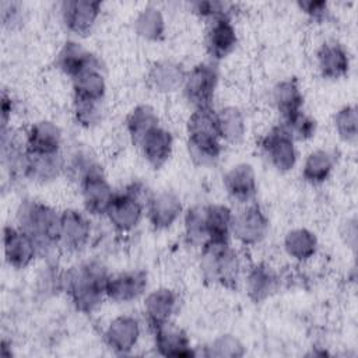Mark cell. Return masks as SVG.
Returning <instances> with one entry per match:
<instances>
[{"mask_svg": "<svg viewBox=\"0 0 358 358\" xmlns=\"http://www.w3.org/2000/svg\"><path fill=\"white\" fill-rule=\"evenodd\" d=\"M60 20L67 32L74 36H87L95 28L102 3L96 0H64L59 6Z\"/></svg>", "mask_w": 358, "mask_h": 358, "instance_id": "7c38bea8", "label": "cell"}, {"mask_svg": "<svg viewBox=\"0 0 358 358\" xmlns=\"http://www.w3.org/2000/svg\"><path fill=\"white\" fill-rule=\"evenodd\" d=\"M227 196L239 206L256 200L259 180L255 166L250 162H236L231 165L221 178Z\"/></svg>", "mask_w": 358, "mask_h": 358, "instance_id": "9a60e30c", "label": "cell"}, {"mask_svg": "<svg viewBox=\"0 0 358 358\" xmlns=\"http://www.w3.org/2000/svg\"><path fill=\"white\" fill-rule=\"evenodd\" d=\"M217 131L222 143L238 144L248 131V122L243 110L236 105H225L215 109Z\"/></svg>", "mask_w": 358, "mask_h": 358, "instance_id": "f546056e", "label": "cell"}, {"mask_svg": "<svg viewBox=\"0 0 358 358\" xmlns=\"http://www.w3.org/2000/svg\"><path fill=\"white\" fill-rule=\"evenodd\" d=\"M190 10L199 18L210 22L225 17L232 18L235 4L224 0H196L190 3Z\"/></svg>", "mask_w": 358, "mask_h": 358, "instance_id": "60d3db41", "label": "cell"}, {"mask_svg": "<svg viewBox=\"0 0 358 358\" xmlns=\"http://www.w3.org/2000/svg\"><path fill=\"white\" fill-rule=\"evenodd\" d=\"M66 158L64 152L48 155H29L25 179L39 185H48L64 175Z\"/></svg>", "mask_w": 358, "mask_h": 358, "instance_id": "4dcf8cb0", "label": "cell"}, {"mask_svg": "<svg viewBox=\"0 0 358 358\" xmlns=\"http://www.w3.org/2000/svg\"><path fill=\"white\" fill-rule=\"evenodd\" d=\"M257 145L266 162L280 173L292 171L298 164L296 141L280 122L260 137Z\"/></svg>", "mask_w": 358, "mask_h": 358, "instance_id": "52a82bcc", "label": "cell"}, {"mask_svg": "<svg viewBox=\"0 0 358 358\" xmlns=\"http://www.w3.org/2000/svg\"><path fill=\"white\" fill-rule=\"evenodd\" d=\"M199 271L207 285L235 289L242 281L243 263L239 250L229 242H207L199 249Z\"/></svg>", "mask_w": 358, "mask_h": 358, "instance_id": "277c9868", "label": "cell"}, {"mask_svg": "<svg viewBox=\"0 0 358 358\" xmlns=\"http://www.w3.org/2000/svg\"><path fill=\"white\" fill-rule=\"evenodd\" d=\"M173 145L175 138L172 131L161 124L148 133L137 145V148L150 166L159 169L171 159L173 154Z\"/></svg>", "mask_w": 358, "mask_h": 358, "instance_id": "d4e9b609", "label": "cell"}, {"mask_svg": "<svg viewBox=\"0 0 358 358\" xmlns=\"http://www.w3.org/2000/svg\"><path fill=\"white\" fill-rule=\"evenodd\" d=\"M24 136L29 154L48 155L63 152V131L53 120H35L24 130Z\"/></svg>", "mask_w": 358, "mask_h": 358, "instance_id": "7402d4cb", "label": "cell"}, {"mask_svg": "<svg viewBox=\"0 0 358 358\" xmlns=\"http://www.w3.org/2000/svg\"><path fill=\"white\" fill-rule=\"evenodd\" d=\"M270 99L281 119L303 110L305 95L296 77H287L277 81L270 91Z\"/></svg>", "mask_w": 358, "mask_h": 358, "instance_id": "4316f807", "label": "cell"}, {"mask_svg": "<svg viewBox=\"0 0 358 358\" xmlns=\"http://www.w3.org/2000/svg\"><path fill=\"white\" fill-rule=\"evenodd\" d=\"M141 322L131 313H122L112 317L103 329V341L116 355H129L138 345L141 338Z\"/></svg>", "mask_w": 358, "mask_h": 358, "instance_id": "8fae6325", "label": "cell"}, {"mask_svg": "<svg viewBox=\"0 0 358 358\" xmlns=\"http://www.w3.org/2000/svg\"><path fill=\"white\" fill-rule=\"evenodd\" d=\"M73 99L103 102L106 95V77L102 66L91 67L71 80Z\"/></svg>", "mask_w": 358, "mask_h": 358, "instance_id": "1f68e13d", "label": "cell"}, {"mask_svg": "<svg viewBox=\"0 0 358 358\" xmlns=\"http://www.w3.org/2000/svg\"><path fill=\"white\" fill-rule=\"evenodd\" d=\"M103 102H90L73 99L71 115L77 126L83 129H94L103 119Z\"/></svg>", "mask_w": 358, "mask_h": 358, "instance_id": "ab89813d", "label": "cell"}, {"mask_svg": "<svg viewBox=\"0 0 358 358\" xmlns=\"http://www.w3.org/2000/svg\"><path fill=\"white\" fill-rule=\"evenodd\" d=\"M22 21V6L17 1L1 3V22L4 27L14 28Z\"/></svg>", "mask_w": 358, "mask_h": 358, "instance_id": "ee69618b", "label": "cell"}, {"mask_svg": "<svg viewBox=\"0 0 358 358\" xmlns=\"http://www.w3.org/2000/svg\"><path fill=\"white\" fill-rule=\"evenodd\" d=\"M83 210L91 217H105L115 199V189L108 180L102 166L88 173L78 185Z\"/></svg>", "mask_w": 358, "mask_h": 358, "instance_id": "30bf717a", "label": "cell"}, {"mask_svg": "<svg viewBox=\"0 0 358 358\" xmlns=\"http://www.w3.org/2000/svg\"><path fill=\"white\" fill-rule=\"evenodd\" d=\"M152 193L143 180H131L120 192H116L105 215L110 228L120 235L134 231L145 217V207Z\"/></svg>", "mask_w": 358, "mask_h": 358, "instance_id": "5b68a950", "label": "cell"}, {"mask_svg": "<svg viewBox=\"0 0 358 358\" xmlns=\"http://www.w3.org/2000/svg\"><path fill=\"white\" fill-rule=\"evenodd\" d=\"M55 263L48 262L45 267H42L38 275V289L45 295H55L63 292V270Z\"/></svg>", "mask_w": 358, "mask_h": 358, "instance_id": "b9f144b4", "label": "cell"}, {"mask_svg": "<svg viewBox=\"0 0 358 358\" xmlns=\"http://www.w3.org/2000/svg\"><path fill=\"white\" fill-rule=\"evenodd\" d=\"M3 253L6 263L15 270L29 267L36 257H41L34 239L17 224H7L3 228Z\"/></svg>", "mask_w": 358, "mask_h": 358, "instance_id": "2e32d148", "label": "cell"}, {"mask_svg": "<svg viewBox=\"0 0 358 358\" xmlns=\"http://www.w3.org/2000/svg\"><path fill=\"white\" fill-rule=\"evenodd\" d=\"M246 352L245 344L234 334L224 333L213 338L206 347L203 355L213 358H239Z\"/></svg>", "mask_w": 358, "mask_h": 358, "instance_id": "74e56055", "label": "cell"}, {"mask_svg": "<svg viewBox=\"0 0 358 358\" xmlns=\"http://www.w3.org/2000/svg\"><path fill=\"white\" fill-rule=\"evenodd\" d=\"M183 238L192 248L201 249L208 242V234L204 221V204H194L185 208L182 215Z\"/></svg>", "mask_w": 358, "mask_h": 358, "instance_id": "d590c367", "label": "cell"}, {"mask_svg": "<svg viewBox=\"0 0 358 358\" xmlns=\"http://www.w3.org/2000/svg\"><path fill=\"white\" fill-rule=\"evenodd\" d=\"M243 287L248 298L255 303H262L271 298L281 285V275L270 262L257 260L245 267Z\"/></svg>", "mask_w": 358, "mask_h": 358, "instance_id": "4fadbf2b", "label": "cell"}, {"mask_svg": "<svg viewBox=\"0 0 358 358\" xmlns=\"http://www.w3.org/2000/svg\"><path fill=\"white\" fill-rule=\"evenodd\" d=\"M319 74L324 80L336 81L348 76L351 70V56L345 45L337 39L322 42L315 53Z\"/></svg>", "mask_w": 358, "mask_h": 358, "instance_id": "ffe728a7", "label": "cell"}, {"mask_svg": "<svg viewBox=\"0 0 358 358\" xmlns=\"http://www.w3.org/2000/svg\"><path fill=\"white\" fill-rule=\"evenodd\" d=\"M183 211L180 196L173 190L164 189L151 194L145 207V217L152 229L166 231L182 218Z\"/></svg>", "mask_w": 358, "mask_h": 358, "instance_id": "e0dca14e", "label": "cell"}, {"mask_svg": "<svg viewBox=\"0 0 358 358\" xmlns=\"http://www.w3.org/2000/svg\"><path fill=\"white\" fill-rule=\"evenodd\" d=\"M204 221L208 234V242H229L232 239L234 210L228 204H204Z\"/></svg>", "mask_w": 358, "mask_h": 358, "instance_id": "d6a6232c", "label": "cell"}, {"mask_svg": "<svg viewBox=\"0 0 358 358\" xmlns=\"http://www.w3.org/2000/svg\"><path fill=\"white\" fill-rule=\"evenodd\" d=\"M296 6L302 14L316 24L326 22L331 14L330 4L324 0H299Z\"/></svg>", "mask_w": 358, "mask_h": 358, "instance_id": "7bdbcfd3", "label": "cell"}, {"mask_svg": "<svg viewBox=\"0 0 358 358\" xmlns=\"http://www.w3.org/2000/svg\"><path fill=\"white\" fill-rule=\"evenodd\" d=\"M270 232V218L260 203L256 200L241 206L234 213L232 239L241 246L253 248L263 243Z\"/></svg>", "mask_w": 358, "mask_h": 358, "instance_id": "ba28073f", "label": "cell"}, {"mask_svg": "<svg viewBox=\"0 0 358 358\" xmlns=\"http://www.w3.org/2000/svg\"><path fill=\"white\" fill-rule=\"evenodd\" d=\"M158 126H161L159 115L157 109L150 103H137L130 109L124 119L127 137L136 147L148 133H151Z\"/></svg>", "mask_w": 358, "mask_h": 358, "instance_id": "f1b7e54d", "label": "cell"}, {"mask_svg": "<svg viewBox=\"0 0 358 358\" xmlns=\"http://www.w3.org/2000/svg\"><path fill=\"white\" fill-rule=\"evenodd\" d=\"M220 83L218 63L211 60L199 62L186 71L182 85V94L186 102L193 108L213 106Z\"/></svg>", "mask_w": 358, "mask_h": 358, "instance_id": "8992f818", "label": "cell"}, {"mask_svg": "<svg viewBox=\"0 0 358 358\" xmlns=\"http://www.w3.org/2000/svg\"><path fill=\"white\" fill-rule=\"evenodd\" d=\"M15 217L17 225L36 243L41 257H50L59 249L60 211L55 207L41 200L24 199Z\"/></svg>", "mask_w": 358, "mask_h": 358, "instance_id": "3957f363", "label": "cell"}, {"mask_svg": "<svg viewBox=\"0 0 358 358\" xmlns=\"http://www.w3.org/2000/svg\"><path fill=\"white\" fill-rule=\"evenodd\" d=\"M282 249L292 262L306 263L316 256L319 250V238L306 227H294L284 234Z\"/></svg>", "mask_w": 358, "mask_h": 358, "instance_id": "83f0119b", "label": "cell"}, {"mask_svg": "<svg viewBox=\"0 0 358 358\" xmlns=\"http://www.w3.org/2000/svg\"><path fill=\"white\" fill-rule=\"evenodd\" d=\"M134 34L147 42H159L166 34V20L155 4H147L137 11L133 20Z\"/></svg>", "mask_w": 358, "mask_h": 358, "instance_id": "836d02e7", "label": "cell"}, {"mask_svg": "<svg viewBox=\"0 0 358 358\" xmlns=\"http://www.w3.org/2000/svg\"><path fill=\"white\" fill-rule=\"evenodd\" d=\"M110 275L106 264L95 257L80 260L63 271V292L76 310L95 313L106 301V282Z\"/></svg>", "mask_w": 358, "mask_h": 358, "instance_id": "6da1fadb", "label": "cell"}, {"mask_svg": "<svg viewBox=\"0 0 358 358\" xmlns=\"http://www.w3.org/2000/svg\"><path fill=\"white\" fill-rule=\"evenodd\" d=\"M186 150L190 161L200 168H213L218 164L224 143L217 131L215 109L196 108L186 122Z\"/></svg>", "mask_w": 358, "mask_h": 358, "instance_id": "7a4b0ae2", "label": "cell"}, {"mask_svg": "<svg viewBox=\"0 0 358 358\" xmlns=\"http://www.w3.org/2000/svg\"><path fill=\"white\" fill-rule=\"evenodd\" d=\"M64 158H66L64 176H67L71 182L77 185L88 173L102 166L96 155L92 152V150L85 145H76L73 150L64 154Z\"/></svg>", "mask_w": 358, "mask_h": 358, "instance_id": "e575fe53", "label": "cell"}, {"mask_svg": "<svg viewBox=\"0 0 358 358\" xmlns=\"http://www.w3.org/2000/svg\"><path fill=\"white\" fill-rule=\"evenodd\" d=\"M55 66L62 74L73 80L83 71L91 67L102 66V63L99 57L87 49L81 42L77 39H67L55 56Z\"/></svg>", "mask_w": 358, "mask_h": 358, "instance_id": "603a6c76", "label": "cell"}, {"mask_svg": "<svg viewBox=\"0 0 358 358\" xmlns=\"http://www.w3.org/2000/svg\"><path fill=\"white\" fill-rule=\"evenodd\" d=\"M150 277L144 268H130L110 273L106 282V301L130 303L145 295Z\"/></svg>", "mask_w": 358, "mask_h": 358, "instance_id": "5bb4252c", "label": "cell"}, {"mask_svg": "<svg viewBox=\"0 0 358 358\" xmlns=\"http://www.w3.org/2000/svg\"><path fill=\"white\" fill-rule=\"evenodd\" d=\"M186 69L182 63L172 59H161L154 62L147 71V85L157 94H173L182 90Z\"/></svg>", "mask_w": 358, "mask_h": 358, "instance_id": "cb8c5ba5", "label": "cell"}, {"mask_svg": "<svg viewBox=\"0 0 358 358\" xmlns=\"http://www.w3.org/2000/svg\"><path fill=\"white\" fill-rule=\"evenodd\" d=\"M155 352L166 358H190L196 355L187 333L172 322L151 329Z\"/></svg>", "mask_w": 358, "mask_h": 358, "instance_id": "44dd1931", "label": "cell"}, {"mask_svg": "<svg viewBox=\"0 0 358 358\" xmlns=\"http://www.w3.org/2000/svg\"><path fill=\"white\" fill-rule=\"evenodd\" d=\"M333 127L337 137L347 144H355L358 138V112L354 103H347L333 115Z\"/></svg>", "mask_w": 358, "mask_h": 358, "instance_id": "8d00e7d4", "label": "cell"}, {"mask_svg": "<svg viewBox=\"0 0 358 358\" xmlns=\"http://www.w3.org/2000/svg\"><path fill=\"white\" fill-rule=\"evenodd\" d=\"M337 166V154L334 150L319 147L309 151L301 166V178L310 186L326 183Z\"/></svg>", "mask_w": 358, "mask_h": 358, "instance_id": "484cf974", "label": "cell"}, {"mask_svg": "<svg viewBox=\"0 0 358 358\" xmlns=\"http://www.w3.org/2000/svg\"><path fill=\"white\" fill-rule=\"evenodd\" d=\"M179 294L171 287H157L147 291L143 296V315L150 329L172 322L179 310Z\"/></svg>", "mask_w": 358, "mask_h": 358, "instance_id": "ac0fdd59", "label": "cell"}, {"mask_svg": "<svg viewBox=\"0 0 358 358\" xmlns=\"http://www.w3.org/2000/svg\"><path fill=\"white\" fill-rule=\"evenodd\" d=\"M238 29L232 18H218L207 22L204 34V49L211 62L227 59L238 46Z\"/></svg>", "mask_w": 358, "mask_h": 358, "instance_id": "d6986e66", "label": "cell"}, {"mask_svg": "<svg viewBox=\"0 0 358 358\" xmlns=\"http://www.w3.org/2000/svg\"><path fill=\"white\" fill-rule=\"evenodd\" d=\"M285 130L292 136V138L298 141H308L315 137L317 131V122L313 116L306 113L305 110H301L295 115H291L285 119H281L280 122Z\"/></svg>", "mask_w": 358, "mask_h": 358, "instance_id": "f35d334b", "label": "cell"}, {"mask_svg": "<svg viewBox=\"0 0 358 358\" xmlns=\"http://www.w3.org/2000/svg\"><path fill=\"white\" fill-rule=\"evenodd\" d=\"M14 109H15L14 98L7 91H3L1 92V105H0L1 129L10 126V120H11V116L14 113Z\"/></svg>", "mask_w": 358, "mask_h": 358, "instance_id": "f6af8a7d", "label": "cell"}, {"mask_svg": "<svg viewBox=\"0 0 358 358\" xmlns=\"http://www.w3.org/2000/svg\"><path fill=\"white\" fill-rule=\"evenodd\" d=\"M94 235L91 215L84 210L64 208L60 211L59 249L69 255L81 253L88 248Z\"/></svg>", "mask_w": 358, "mask_h": 358, "instance_id": "9c48e42d", "label": "cell"}]
</instances>
